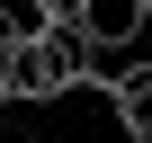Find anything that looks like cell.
I'll return each mask as SVG.
<instances>
[{
    "instance_id": "6da1fadb",
    "label": "cell",
    "mask_w": 152,
    "mask_h": 143,
    "mask_svg": "<svg viewBox=\"0 0 152 143\" xmlns=\"http://www.w3.org/2000/svg\"><path fill=\"white\" fill-rule=\"evenodd\" d=\"M90 63H99V45H90L81 27H36V36H18L9 54H0L18 107H54V98H72V90L90 81Z\"/></svg>"
},
{
    "instance_id": "7a4b0ae2",
    "label": "cell",
    "mask_w": 152,
    "mask_h": 143,
    "mask_svg": "<svg viewBox=\"0 0 152 143\" xmlns=\"http://www.w3.org/2000/svg\"><path fill=\"white\" fill-rule=\"evenodd\" d=\"M90 90H107L125 143H152V54H125V63L99 54V63H90Z\"/></svg>"
},
{
    "instance_id": "3957f363",
    "label": "cell",
    "mask_w": 152,
    "mask_h": 143,
    "mask_svg": "<svg viewBox=\"0 0 152 143\" xmlns=\"http://www.w3.org/2000/svg\"><path fill=\"white\" fill-rule=\"evenodd\" d=\"M143 27H152V0H90V9H81V36L99 54H134Z\"/></svg>"
},
{
    "instance_id": "277c9868",
    "label": "cell",
    "mask_w": 152,
    "mask_h": 143,
    "mask_svg": "<svg viewBox=\"0 0 152 143\" xmlns=\"http://www.w3.org/2000/svg\"><path fill=\"white\" fill-rule=\"evenodd\" d=\"M81 9H90V0H45V18H54V27H81Z\"/></svg>"
},
{
    "instance_id": "5b68a950",
    "label": "cell",
    "mask_w": 152,
    "mask_h": 143,
    "mask_svg": "<svg viewBox=\"0 0 152 143\" xmlns=\"http://www.w3.org/2000/svg\"><path fill=\"white\" fill-rule=\"evenodd\" d=\"M18 36H27V27H18V9H9V0H0V54H9Z\"/></svg>"
},
{
    "instance_id": "8992f818",
    "label": "cell",
    "mask_w": 152,
    "mask_h": 143,
    "mask_svg": "<svg viewBox=\"0 0 152 143\" xmlns=\"http://www.w3.org/2000/svg\"><path fill=\"white\" fill-rule=\"evenodd\" d=\"M0 107H18V98H9V72H0Z\"/></svg>"
}]
</instances>
